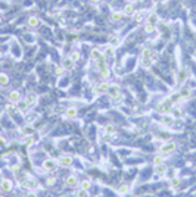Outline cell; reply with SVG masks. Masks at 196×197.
Segmentation results:
<instances>
[{
  "label": "cell",
  "mask_w": 196,
  "mask_h": 197,
  "mask_svg": "<svg viewBox=\"0 0 196 197\" xmlns=\"http://www.w3.org/2000/svg\"><path fill=\"white\" fill-rule=\"evenodd\" d=\"M90 2H92V3H100L102 0H90Z\"/></svg>",
  "instance_id": "681fc988"
},
{
  "label": "cell",
  "mask_w": 196,
  "mask_h": 197,
  "mask_svg": "<svg viewBox=\"0 0 196 197\" xmlns=\"http://www.w3.org/2000/svg\"><path fill=\"white\" fill-rule=\"evenodd\" d=\"M59 166H63V168H68L71 163H72V158L70 155H60L59 160H58Z\"/></svg>",
  "instance_id": "277c9868"
},
{
  "label": "cell",
  "mask_w": 196,
  "mask_h": 197,
  "mask_svg": "<svg viewBox=\"0 0 196 197\" xmlns=\"http://www.w3.org/2000/svg\"><path fill=\"white\" fill-rule=\"evenodd\" d=\"M124 197H134V196H133V194H128V193H127V194H124Z\"/></svg>",
  "instance_id": "f907efd6"
},
{
  "label": "cell",
  "mask_w": 196,
  "mask_h": 197,
  "mask_svg": "<svg viewBox=\"0 0 196 197\" xmlns=\"http://www.w3.org/2000/svg\"><path fill=\"white\" fill-rule=\"evenodd\" d=\"M21 185L31 190V188H34L37 185V181L34 178H24V180H21Z\"/></svg>",
  "instance_id": "8992f818"
},
{
  "label": "cell",
  "mask_w": 196,
  "mask_h": 197,
  "mask_svg": "<svg viewBox=\"0 0 196 197\" xmlns=\"http://www.w3.org/2000/svg\"><path fill=\"white\" fill-rule=\"evenodd\" d=\"M134 21H136V22H140V21H143V13H136Z\"/></svg>",
  "instance_id": "f6af8a7d"
},
{
  "label": "cell",
  "mask_w": 196,
  "mask_h": 197,
  "mask_svg": "<svg viewBox=\"0 0 196 197\" xmlns=\"http://www.w3.org/2000/svg\"><path fill=\"white\" fill-rule=\"evenodd\" d=\"M80 188H83V190H90V188H92V181H90V180H83V181L80 182Z\"/></svg>",
  "instance_id": "44dd1931"
},
{
  "label": "cell",
  "mask_w": 196,
  "mask_h": 197,
  "mask_svg": "<svg viewBox=\"0 0 196 197\" xmlns=\"http://www.w3.org/2000/svg\"><path fill=\"white\" fill-rule=\"evenodd\" d=\"M96 65H97L99 71H102V69H105V68H106V62L103 60V56H102L100 59H97V60H96Z\"/></svg>",
  "instance_id": "d6a6232c"
},
{
  "label": "cell",
  "mask_w": 196,
  "mask_h": 197,
  "mask_svg": "<svg viewBox=\"0 0 196 197\" xmlns=\"http://www.w3.org/2000/svg\"><path fill=\"white\" fill-rule=\"evenodd\" d=\"M2 146H6V140L0 135V147H2Z\"/></svg>",
  "instance_id": "bcb514c9"
},
{
  "label": "cell",
  "mask_w": 196,
  "mask_h": 197,
  "mask_svg": "<svg viewBox=\"0 0 196 197\" xmlns=\"http://www.w3.org/2000/svg\"><path fill=\"white\" fill-rule=\"evenodd\" d=\"M109 44L114 46V47H117V46L120 44V38H118L117 35H111V37H109Z\"/></svg>",
  "instance_id": "f546056e"
},
{
  "label": "cell",
  "mask_w": 196,
  "mask_h": 197,
  "mask_svg": "<svg viewBox=\"0 0 196 197\" xmlns=\"http://www.w3.org/2000/svg\"><path fill=\"white\" fill-rule=\"evenodd\" d=\"M8 99H9V102H10V103H18V102L21 100V93H19V91H16V90H13V91H10V93H9Z\"/></svg>",
  "instance_id": "30bf717a"
},
{
  "label": "cell",
  "mask_w": 196,
  "mask_h": 197,
  "mask_svg": "<svg viewBox=\"0 0 196 197\" xmlns=\"http://www.w3.org/2000/svg\"><path fill=\"white\" fill-rule=\"evenodd\" d=\"M74 65H75V62H72L70 57H65V59H62V68H63V69H67V71L74 69Z\"/></svg>",
  "instance_id": "9c48e42d"
},
{
  "label": "cell",
  "mask_w": 196,
  "mask_h": 197,
  "mask_svg": "<svg viewBox=\"0 0 196 197\" xmlns=\"http://www.w3.org/2000/svg\"><path fill=\"white\" fill-rule=\"evenodd\" d=\"M130 191V187H128V184H121L120 187H118V190H117V193L120 194V196H124V194H127Z\"/></svg>",
  "instance_id": "d6986e66"
},
{
  "label": "cell",
  "mask_w": 196,
  "mask_h": 197,
  "mask_svg": "<svg viewBox=\"0 0 196 197\" xmlns=\"http://www.w3.org/2000/svg\"><path fill=\"white\" fill-rule=\"evenodd\" d=\"M30 106H28V103L27 102H18V111H21V112H24V111H27Z\"/></svg>",
  "instance_id": "f1b7e54d"
},
{
  "label": "cell",
  "mask_w": 196,
  "mask_h": 197,
  "mask_svg": "<svg viewBox=\"0 0 196 197\" xmlns=\"http://www.w3.org/2000/svg\"><path fill=\"white\" fill-rule=\"evenodd\" d=\"M92 57H93L95 60L100 59V57H102V52H100L99 49H93V50H92Z\"/></svg>",
  "instance_id": "8d00e7d4"
},
{
  "label": "cell",
  "mask_w": 196,
  "mask_h": 197,
  "mask_svg": "<svg viewBox=\"0 0 196 197\" xmlns=\"http://www.w3.org/2000/svg\"><path fill=\"white\" fill-rule=\"evenodd\" d=\"M31 143H33V140H31V138H28V140H27V143H25V144H27V146H30V144H31Z\"/></svg>",
  "instance_id": "c3c4849f"
},
{
  "label": "cell",
  "mask_w": 196,
  "mask_h": 197,
  "mask_svg": "<svg viewBox=\"0 0 196 197\" xmlns=\"http://www.w3.org/2000/svg\"><path fill=\"white\" fill-rule=\"evenodd\" d=\"M38 24H40V19L37 16H30L28 18V27L35 28V27H38Z\"/></svg>",
  "instance_id": "9a60e30c"
},
{
  "label": "cell",
  "mask_w": 196,
  "mask_h": 197,
  "mask_svg": "<svg viewBox=\"0 0 196 197\" xmlns=\"http://www.w3.org/2000/svg\"><path fill=\"white\" fill-rule=\"evenodd\" d=\"M147 22L152 24V25H156V24L159 22L158 15H156V13H149V15H147Z\"/></svg>",
  "instance_id": "5bb4252c"
},
{
  "label": "cell",
  "mask_w": 196,
  "mask_h": 197,
  "mask_svg": "<svg viewBox=\"0 0 196 197\" xmlns=\"http://www.w3.org/2000/svg\"><path fill=\"white\" fill-rule=\"evenodd\" d=\"M170 184H171L172 188H177V187H180V180H179V178H171Z\"/></svg>",
  "instance_id": "ab89813d"
},
{
  "label": "cell",
  "mask_w": 196,
  "mask_h": 197,
  "mask_svg": "<svg viewBox=\"0 0 196 197\" xmlns=\"http://www.w3.org/2000/svg\"><path fill=\"white\" fill-rule=\"evenodd\" d=\"M172 115H174V118H180L181 116V111H180V109H174Z\"/></svg>",
  "instance_id": "ee69618b"
},
{
  "label": "cell",
  "mask_w": 196,
  "mask_h": 197,
  "mask_svg": "<svg viewBox=\"0 0 196 197\" xmlns=\"http://www.w3.org/2000/svg\"><path fill=\"white\" fill-rule=\"evenodd\" d=\"M77 184H78V180H77L75 175H70V177L65 180V185L67 187H75Z\"/></svg>",
  "instance_id": "8fae6325"
},
{
  "label": "cell",
  "mask_w": 196,
  "mask_h": 197,
  "mask_svg": "<svg viewBox=\"0 0 196 197\" xmlns=\"http://www.w3.org/2000/svg\"><path fill=\"white\" fill-rule=\"evenodd\" d=\"M109 85H111V84H108V82L102 81V82H99V84H96V85L93 87V93H95V94L108 93V90H109Z\"/></svg>",
  "instance_id": "7a4b0ae2"
},
{
  "label": "cell",
  "mask_w": 196,
  "mask_h": 197,
  "mask_svg": "<svg viewBox=\"0 0 196 197\" xmlns=\"http://www.w3.org/2000/svg\"><path fill=\"white\" fill-rule=\"evenodd\" d=\"M55 71H56V74H62V71H63V68H60V66L58 68V66H56V68H55Z\"/></svg>",
  "instance_id": "7dc6e473"
},
{
  "label": "cell",
  "mask_w": 196,
  "mask_h": 197,
  "mask_svg": "<svg viewBox=\"0 0 196 197\" xmlns=\"http://www.w3.org/2000/svg\"><path fill=\"white\" fill-rule=\"evenodd\" d=\"M105 133H106V134H114V133H115V125H114V124L105 125Z\"/></svg>",
  "instance_id": "4316f807"
},
{
  "label": "cell",
  "mask_w": 196,
  "mask_h": 197,
  "mask_svg": "<svg viewBox=\"0 0 196 197\" xmlns=\"http://www.w3.org/2000/svg\"><path fill=\"white\" fill-rule=\"evenodd\" d=\"M162 122H164L165 125H172V122H174V118H171V116H168V115H164V118H162Z\"/></svg>",
  "instance_id": "f35d334b"
},
{
  "label": "cell",
  "mask_w": 196,
  "mask_h": 197,
  "mask_svg": "<svg viewBox=\"0 0 196 197\" xmlns=\"http://www.w3.org/2000/svg\"><path fill=\"white\" fill-rule=\"evenodd\" d=\"M105 55H106V56H111V57H112V56L115 55V47L109 44V46H108V47L105 49Z\"/></svg>",
  "instance_id": "4dcf8cb0"
},
{
  "label": "cell",
  "mask_w": 196,
  "mask_h": 197,
  "mask_svg": "<svg viewBox=\"0 0 196 197\" xmlns=\"http://www.w3.org/2000/svg\"><path fill=\"white\" fill-rule=\"evenodd\" d=\"M58 162L55 159H46L44 162H43V171L44 172H53L56 168H58Z\"/></svg>",
  "instance_id": "6da1fadb"
},
{
  "label": "cell",
  "mask_w": 196,
  "mask_h": 197,
  "mask_svg": "<svg viewBox=\"0 0 196 197\" xmlns=\"http://www.w3.org/2000/svg\"><path fill=\"white\" fill-rule=\"evenodd\" d=\"M55 184H56V178H55V177H49V178L46 180V185H47V187H53Z\"/></svg>",
  "instance_id": "60d3db41"
},
{
  "label": "cell",
  "mask_w": 196,
  "mask_h": 197,
  "mask_svg": "<svg viewBox=\"0 0 196 197\" xmlns=\"http://www.w3.org/2000/svg\"><path fill=\"white\" fill-rule=\"evenodd\" d=\"M122 13H124V15H133V13H134V5H131V3L125 5Z\"/></svg>",
  "instance_id": "ffe728a7"
},
{
  "label": "cell",
  "mask_w": 196,
  "mask_h": 197,
  "mask_svg": "<svg viewBox=\"0 0 196 197\" xmlns=\"http://www.w3.org/2000/svg\"><path fill=\"white\" fill-rule=\"evenodd\" d=\"M186 78H187V69H184V68H183V69L177 74V81L181 84V82H184V81H186Z\"/></svg>",
  "instance_id": "e0dca14e"
},
{
  "label": "cell",
  "mask_w": 196,
  "mask_h": 197,
  "mask_svg": "<svg viewBox=\"0 0 196 197\" xmlns=\"http://www.w3.org/2000/svg\"><path fill=\"white\" fill-rule=\"evenodd\" d=\"M75 197H89V194H87V190H83V188L77 190V191H75Z\"/></svg>",
  "instance_id": "74e56055"
},
{
  "label": "cell",
  "mask_w": 196,
  "mask_h": 197,
  "mask_svg": "<svg viewBox=\"0 0 196 197\" xmlns=\"http://www.w3.org/2000/svg\"><path fill=\"white\" fill-rule=\"evenodd\" d=\"M12 181L8 180V178H3L2 181H0V190L2 191H10L12 190Z\"/></svg>",
  "instance_id": "52a82bcc"
},
{
  "label": "cell",
  "mask_w": 196,
  "mask_h": 197,
  "mask_svg": "<svg viewBox=\"0 0 196 197\" xmlns=\"http://www.w3.org/2000/svg\"><path fill=\"white\" fill-rule=\"evenodd\" d=\"M109 75H111V71L108 69V68H105V69L100 71V78L102 79H108V78H109Z\"/></svg>",
  "instance_id": "e575fe53"
},
{
  "label": "cell",
  "mask_w": 196,
  "mask_h": 197,
  "mask_svg": "<svg viewBox=\"0 0 196 197\" xmlns=\"http://www.w3.org/2000/svg\"><path fill=\"white\" fill-rule=\"evenodd\" d=\"M24 197H37V193H35L34 190H30V191H27V193L24 194Z\"/></svg>",
  "instance_id": "7bdbcfd3"
},
{
  "label": "cell",
  "mask_w": 196,
  "mask_h": 197,
  "mask_svg": "<svg viewBox=\"0 0 196 197\" xmlns=\"http://www.w3.org/2000/svg\"><path fill=\"white\" fill-rule=\"evenodd\" d=\"M140 56H142V57H152V49H149V47H143V49H142Z\"/></svg>",
  "instance_id": "d4e9b609"
},
{
  "label": "cell",
  "mask_w": 196,
  "mask_h": 197,
  "mask_svg": "<svg viewBox=\"0 0 196 197\" xmlns=\"http://www.w3.org/2000/svg\"><path fill=\"white\" fill-rule=\"evenodd\" d=\"M181 99H183V97L180 96V93H174V94H171V97H170L171 103H179Z\"/></svg>",
  "instance_id": "1f68e13d"
},
{
  "label": "cell",
  "mask_w": 196,
  "mask_h": 197,
  "mask_svg": "<svg viewBox=\"0 0 196 197\" xmlns=\"http://www.w3.org/2000/svg\"><path fill=\"white\" fill-rule=\"evenodd\" d=\"M170 103H171V100H165V102H162L161 104H158V107H156V111H158L159 113H162V115H168V113L171 112V107H170Z\"/></svg>",
  "instance_id": "3957f363"
},
{
  "label": "cell",
  "mask_w": 196,
  "mask_h": 197,
  "mask_svg": "<svg viewBox=\"0 0 196 197\" xmlns=\"http://www.w3.org/2000/svg\"><path fill=\"white\" fill-rule=\"evenodd\" d=\"M180 96H181L183 99H189V97L192 96V93H190V90H189V88H186V87H184V88H181V90H180Z\"/></svg>",
  "instance_id": "836d02e7"
},
{
  "label": "cell",
  "mask_w": 196,
  "mask_h": 197,
  "mask_svg": "<svg viewBox=\"0 0 196 197\" xmlns=\"http://www.w3.org/2000/svg\"><path fill=\"white\" fill-rule=\"evenodd\" d=\"M25 102L28 103V106H34V104H35V102H37V97H35L34 94H28V96H27V99H25Z\"/></svg>",
  "instance_id": "484cf974"
},
{
  "label": "cell",
  "mask_w": 196,
  "mask_h": 197,
  "mask_svg": "<svg viewBox=\"0 0 196 197\" xmlns=\"http://www.w3.org/2000/svg\"><path fill=\"white\" fill-rule=\"evenodd\" d=\"M177 147V144L174 141H168V143H164V146L161 147V153H164V155H167V153H171L174 151Z\"/></svg>",
  "instance_id": "5b68a950"
},
{
  "label": "cell",
  "mask_w": 196,
  "mask_h": 197,
  "mask_svg": "<svg viewBox=\"0 0 196 197\" xmlns=\"http://www.w3.org/2000/svg\"><path fill=\"white\" fill-rule=\"evenodd\" d=\"M122 16H124L122 12H112L111 13V21L112 22H120V21L122 19Z\"/></svg>",
  "instance_id": "2e32d148"
},
{
  "label": "cell",
  "mask_w": 196,
  "mask_h": 197,
  "mask_svg": "<svg viewBox=\"0 0 196 197\" xmlns=\"http://www.w3.org/2000/svg\"><path fill=\"white\" fill-rule=\"evenodd\" d=\"M167 172V166L162 163V165H158V166H155V173L156 175H164Z\"/></svg>",
  "instance_id": "603a6c76"
},
{
  "label": "cell",
  "mask_w": 196,
  "mask_h": 197,
  "mask_svg": "<svg viewBox=\"0 0 196 197\" xmlns=\"http://www.w3.org/2000/svg\"><path fill=\"white\" fill-rule=\"evenodd\" d=\"M78 115V111H77V107H68L67 111H65V118L67 119H74L75 116Z\"/></svg>",
  "instance_id": "ba28073f"
},
{
  "label": "cell",
  "mask_w": 196,
  "mask_h": 197,
  "mask_svg": "<svg viewBox=\"0 0 196 197\" xmlns=\"http://www.w3.org/2000/svg\"><path fill=\"white\" fill-rule=\"evenodd\" d=\"M152 63H154V60H152V57H142L140 59V65H142V68L147 69L152 66Z\"/></svg>",
  "instance_id": "7c38bea8"
},
{
  "label": "cell",
  "mask_w": 196,
  "mask_h": 197,
  "mask_svg": "<svg viewBox=\"0 0 196 197\" xmlns=\"http://www.w3.org/2000/svg\"><path fill=\"white\" fill-rule=\"evenodd\" d=\"M152 163H154V166L162 165V163H164V156H162V155H156V156L154 158V160H152Z\"/></svg>",
  "instance_id": "cb8c5ba5"
},
{
  "label": "cell",
  "mask_w": 196,
  "mask_h": 197,
  "mask_svg": "<svg viewBox=\"0 0 196 197\" xmlns=\"http://www.w3.org/2000/svg\"><path fill=\"white\" fill-rule=\"evenodd\" d=\"M72 62H78L80 60V57H81V53L80 52H77V50H74V52H71L70 53V56H68Z\"/></svg>",
  "instance_id": "7402d4cb"
},
{
  "label": "cell",
  "mask_w": 196,
  "mask_h": 197,
  "mask_svg": "<svg viewBox=\"0 0 196 197\" xmlns=\"http://www.w3.org/2000/svg\"><path fill=\"white\" fill-rule=\"evenodd\" d=\"M0 22H2V16H0Z\"/></svg>",
  "instance_id": "f5cc1de1"
},
{
  "label": "cell",
  "mask_w": 196,
  "mask_h": 197,
  "mask_svg": "<svg viewBox=\"0 0 196 197\" xmlns=\"http://www.w3.org/2000/svg\"><path fill=\"white\" fill-rule=\"evenodd\" d=\"M117 93H120V84H111V85H109V90H108V94L112 97V96H115Z\"/></svg>",
  "instance_id": "4fadbf2b"
},
{
  "label": "cell",
  "mask_w": 196,
  "mask_h": 197,
  "mask_svg": "<svg viewBox=\"0 0 196 197\" xmlns=\"http://www.w3.org/2000/svg\"><path fill=\"white\" fill-rule=\"evenodd\" d=\"M154 31H155V25H152V24H149V22H146V24H145V32L152 34Z\"/></svg>",
  "instance_id": "d590c367"
},
{
  "label": "cell",
  "mask_w": 196,
  "mask_h": 197,
  "mask_svg": "<svg viewBox=\"0 0 196 197\" xmlns=\"http://www.w3.org/2000/svg\"><path fill=\"white\" fill-rule=\"evenodd\" d=\"M33 131H34V128H33L31 125H27V126H24V128H22V131H21V133H22L24 135H31V134H33Z\"/></svg>",
  "instance_id": "83f0119b"
},
{
  "label": "cell",
  "mask_w": 196,
  "mask_h": 197,
  "mask_svg": "<svg viewBox=\"0 0 196 197\" xmlns=\"http://www.w3.org/2000/svg\"><path fill=\"white\" fill-rule=\"evenodd\" d=\"M9 84V77L5 72H0V87H6Z\"/></svg>",
  "instance_id": "ac0fdd59"
},
{
  "label": "cell",
  "mask_w": 196,
  "mask_h": 197,
  "mask_svg": "<svg viewBox=\"0 0 196 197\" xmlns=\"http://www.w3.org/2000/svg\"><path fill=\"white\" fill-rule=\"evenodd\" d=\"M121 100H122L121 93H117L115 96H112V102H114V103H118V102H121Z\"/></svg>",
  "instance_id": "b9f144b4"
},
{
  "label": "cell",
  "mask_w": 196,
  "mask_h": 197,
  "mask_svg": "<svg viewBox=\"0 0 196 197\" xmlns=\"http://www.w3.org/2000/svg\"><path fill=\"white\" fill-rule=\"evenodd\" d=\"M2 56H3V55H2V52H0V59H2Z\"/></svg>",
  "instance_id": "816d5d0a"
}]
</instances>
